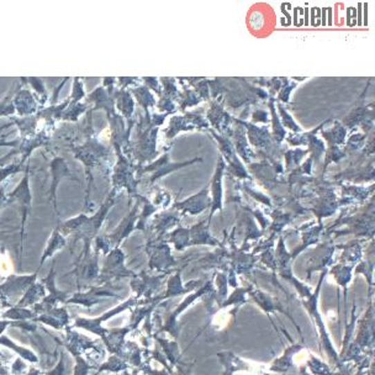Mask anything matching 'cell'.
I'll return each mask as SVG.
<instances>
[{
  "instance_id": "obj_1",
  "label": "cell",
  "mask_w": 375,
  "mask_h": 375,
  "mask_svg": "<svg viewBox=\"0 0 375 375\" xmlns=\"http://www.w3.org/2000/svg\"><path fill=\"white\" fill-rule=\"evenodd\" d=\"M41 282L45 284L48 294H46L45 298L37 305L33 307L37 315L50 311L51 309L57 307L58 304H66L69 299L68 293L58 290L55 285V268H52L51 273L47 275V278L42 279Z\"/></svg>"
},
{
  "instance_id": "obj_2",
  "label": "cell",
  "mask_w": 375,
  "mask_h": 375,
  "mask_svg": "<svg viewBox=\"0 0 375 375\" xmlns=\"http://www.w3.org/2000/svg\"><path fill=\"white\" fill-rule=\"evenodd\" d=\"M34 322H40V324H46V326H50L55 330H64L69 326V318L68 310L67 307H55L51 309L50 311L47 313H41L39 316L33 320Z\"/></svg>"
},
{
  "instance_id": "obj_3",
  "label": "cell",
  "mask_w": 375,
  "mask_h": 375,
  "mask_svg": "<svg viewBox=\"0 0 375 375\" xmlns=\"http://www.w3.org/2000/svg\"><path fill=\"white\" fill-rule=\"evenodd\" d=\"M36 279V274L34 275H24V277H12L6 282V284L0 285V298L3 302H6L8 298L25 294V291L29 289L30 285L33 284Z\"/></svg>"
},
{
  "instance_id": "obj_4",
  "label": "cell",
  "mask_w": 375,
  "mask_h": 375,
  "mask_svg": "<svg viewBox=\"0 0 375 375\" xmlns=\"http://www.w3.org/2000/svg\"><path fill=\"white\" fill-rule=\"evenodd\" d=\"M46 286L42 282H34L30 285L29 289L25 291L21 299L17 302L15 307H34L46 296Z\"/></svg>"
},
{
  "instance_id": "obj_5",
  "label": "cell",
  "mask_w": 375,
  "mask_h": 375,
  "mask_svg": "<svg viewBox=\"0 0 375 375\" xmlns=\"http://www.w3.org/2000/svg\"><path fill=\"white\" fill-rule=\"evenodd\" d=\"M0 346H4L9 348V349H12V352L17 353L19 358L24 359V360L30 362V363H39L40 362V359H39L36 353L33 352L29 348L19 346L15 342L10 340L8 336H0Z\"/></svg>"
},
{
  "instance_id": "obj_6",
  "label": "cell",
  "mask_w": 375,
  "mask_h": 375,
  "mask_svg": "<svg viewBox=\"0 0 375 375\" xmlns=\"http://www.w3.org/2000/svg\"><path fill=\"white\" fill-rule=\"evenodd\" d=\"M36 316H39L35 313L34 309L30 307H10L3 313V318L10 321H33Z\"/></svg>"
},
{
  "instance_id": "obj_7",
  "label": "cell",
  "mask_w": 375,
  "mask_h": 375,
  "mask_svg": "<svg viewBox=\"0 0 375 375\" xmlns=\"http://www.w3.org/2000/svg\"><path fill=\"white\" fill-rule=\"evenodd\" d=\"M69 367L67 363V353L64 352L63 349L60 351V357H58V362L51 370L46 372V375H68Z\"/></svg>"
},
{
  "instance_id": "obj_8",
  "label": "cell",
  "mask_w": 375,
  "mask_h": 375,
  "mask_svg": "<svg viewBox=\"0 0 375 375\" xmlns=\"http://www.w3.org/2000/svg\"><path fill=\"white\" fill-rule=\"evenodd\" d=\"M64 239L58 235V233H55L53 235V239H51V242L48 244V247L46 248L45 253H44V257H42V261H41L40 263V267L45 263L46 259L48 258V257L53 256L57 250H61L63 246H64Z\"/></svg>"
},
{
  "instance_id": "obj_9",
  "label": "cell",
  "mask_w": 375,
  "mask_h": 375,
  "mask_svg": "<svg viewBox=\"0 0 375 375\" xmlns=\"http://www.w3.org/2000/svg\"><path fill=\"white\" fill-rule=\"evenodd\" d=\"M67 351L75 359L73 375H88V372L91 369V367L83 359L82 354L80 352H77V351H73V349H67Z\"/></svg>"
},
{
  "instance_id": "obj_10",
  "label": "cell",
  "mask_w": 375,
  "mask_h": 375,
  "mask_svg": "<svg viewBox=\"0 0 375 375\" xmlns=\"http://www.w3.org/2000/svg\"><path fill=\"white\" fill-rule=\"evenodd\" d=\"M25 373H28V365L24 362V359H15V362L12 363V369H10V374L24 375Z\"/></svg>"
},
{
  "instance_id": "obj_11",
  "label": "cell",
  "mask_w": 375,
  "mask_h": 375,
  "mask_svg": "<svg viewBox=\"0 0 375 375\" xmlns=\"http://www.w3.org/2000/svg\"><path fill=\"white\" fill-rule=\"evenodd\" d=\"M26 375H42V372L40 369H36V368H31V369L26 373Z\"/></svg>"
},
{
  "instance_id": "obj_12",
  "label": "cell",
  "mask_w": 375,
  "mask_h": 375,
  "mask_svg": "<svg viewBox=\"0 0 375 375\" xmlns=\"http://www.w3.org/2000/svg\"><path fill=\"white\" fill-rule=\"evenodd\" d=\"M0 375H9V372L6 369V367L0 362Z\"/></svg>"
},
{
  "instance_id": "obj_13",
  "label": "cell",
  "mask_w": 375,
  "mask_h": 375,
  "mask_svg": "<svg viewBox=\"0 0 375 375\" xmlns=\"http://www.w3.org/2000/svg\"><path fill=\"white\" fill-rule=\"evenodd\" d=\"M9 375H12V374H9Z\"/></svg>"
}]
</instances>
